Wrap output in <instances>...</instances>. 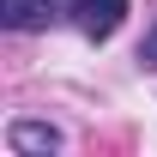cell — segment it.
Instances as JSON below:
<instances>
[{"label":"cell","mask_w":157,"mask_h":157,"mask_svg":"<svg viewBox=\"0 0 157 157\" xmlns=\"http://www.w3.org/2000/svg\"><path fill=\"white\" fill-rule=\"evenodd\" d=\"M6 145H12V157H48V151L67 145V133L55 121H12L6 127Z\"/></svg>","instance_id":"obj_2"},{"label":"cell","mask_w":157,"mask_h":157,"mask_svg":"<svg viewBox=\"0 0 157 157\" xmlns=\"http://www.w3.org/2000/svg\"><path fill=\"white\" fill-rule=\"evenodd\" d=\"M139 60H145V67H157V18H151V30H145V42H139Z\"/></svg>","instance_id":"obj_3"},{"label":"cell","mask_w":157,"mask_h":157,"mask_svg":"<svg viewBox=\"0 0 157 157\" xmlns=\"http://www.w3.org/2000/svg\"><path fill=\"white\" fill-rule=\"evenodd\" d=\"M127 18V0H6L0 24L6 30H42V24H78L91 42H109Z\"/></svg>","instance_id":"obj_1"}]
</instances>
